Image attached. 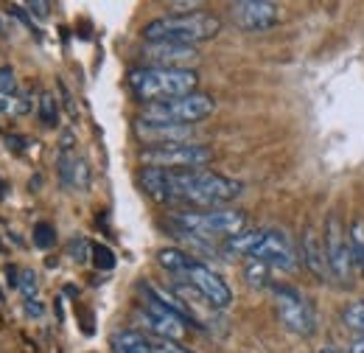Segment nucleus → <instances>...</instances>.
Here are the masks:
<instances>
[{"label":"nucleus","instance_id":"obj_13","mask_svg":"<svg viewBox=\"0 0 364 353\" xmlns=\"http://www.w3.org/2000/svg\"><path fill=\"white\" fill-rule=\"evenodd\" d=\"M56 166H59V179H62L65 188H73V191H87L90 188V166H87L85 157L76 154L70 135H65V143H62Z\"/></svg>","mask_w":364,"mask_h":353},{"label":"nucleus","instance_id":"obj_14","mask_svg":"<svg viewBox=\"0 0 364 353\" xmlns=\"http://www.w3.org/2000/svg\"><path fill=\"white\" fill-rule=\"evenodd\" d=\"M146 59L151 62V68L188 70V62H196L199 53H196V48H185V45L149 43L146 45Z\"/></svg>","mask_w":364,"mask_h":353},{"label":"nucleus","instance_id":"obj_27","mask_svg":"<svg viewBox=\"0 0 364 353\" xmlns=\"http://www.w3.org/2000/svg\"><path fill=\"white\" fill-rule=\"evenodd\" d=\"M17 82H14V70L11 68H0V95H14Z\"/></svg>","mask_w":364,"mask_h":353},{"label":"nucleus","instance_id":"obj_26","mask_svg":"<svg viewBox=\"0 0 364 353\" xmlns=\"http://www.w3.org/2000/svg\"><path fill=\"white\" fill-rule=\"evenodd\" d=\"M90 253H92V244H87V238H82V236H76V238L70 241V255L76 258V264H85Z\"/></svg>","mask_w":364,"mask_h":353},{"label":"nucleus","instance_id":"obj_22","mask_svg":"<svg viewBox=\"0 0 364 353\" xmlns=\"http://www.w3.org/2000/svg\"><path fill=\"white\" fill-rule=\"evenodd\" d=\"M342 320L350 331H359L364 337V303L362 300H353V303H345L342 309Z\"/></svg>","mask_w":364,"mask_h":353},{"label":"nucleus","instance_id":"obj_21","mask_svg":"<svg viewBox=\"0 0 364 353\" xmlns=\"http://www.w3.org/2000/svg\"><path fill=\"white\" fill-rule=\"evenodd\" d=\"M244 278H247L250 286H267V283H269V264L250 258V261L244 264Z\"/></svg>","mask_w":364,"mask_h":353},{"label":"nucleus","instance_id":"obj_20","mask_svg":"<svg viewBox=\"0 0 364 353\" xmlns=\"http://www.w3.org/2000/svg\"><path fill=\"white\" fill-rule=\"evenodd\" d=\"M348 247H350L353 264H362V258H364V219H356L353 224H350V233H348Z\"/></svg>","mask_w":364,"mask_h":353},{"label":"nucleus","instance_id":"obj_33","mask_svg":"<svg viewBox=\"0 0 364 353\" xmlns=\"http://www.w3.org/2000/svg\"><path fill=\"white\" fill-rule=\"evenodd\" d=\"M319 353H339V351H333V348H322Z\"/></svg>","mask_w":364,"mask_h":353},{"label":"nucleus","instance_id":"obj_16","mask_svg":"<svg viewBox=\"0 0 364 353\" xmlns=\"http://www.w3.org/2000/svg\"><path fill=\"white\" fill-rule=\"evenodd\" d=\"M303 264L306 269H311L317 278H325L328 275V261H325V250L317 244V236L314 230H303Z\"/></svg>","mask_w":364,"mask_h":353},{"label":"nucleus","instance_id":"obj_29","mask_svg":"<svg viewBox=\"0 0 364 353\" xmlns=\"http://www.w3.org/2000/svg\"><path fill=\"white\" fill-rule=\"evenodd\" d=\"M43 303H40V300H26V314H28V317H40V314H43Z\"/></svg>","mask_w":364,"mask_h":353},{"label":"nucleus","instance_id":"obj_9","mask_svg":"<svg viewBox=\"0 0 364 353\" xmlns=\"http://www.w3.org/2000/svg\"><path fill=\"white\" fill-rule=\"evenodd\" d=\"M272 295H274V306H277L280 322L289 331L300 334V337H311L314 334V311L309 306V300L297 289L280 286V283L272 286Z\"/></svg>","mask_w":364,"mask_h":353},{"label":"nucleus","instance_id":"obj_31","mask_svg":"<svg viewBox=\"0 0 364 353\" xmlns=\"http://www.w3.org/2000/svg\"><path fill=\"white\" fill-rule=\"evenodd\" d=\"M350 353H364V337H359V339L350 345Z\"/></svg>","mask_w":364,"mask_h":353},{"label":"nucleus","instance_id":"obj_17","mask_svg":"<svg viewBox=\"0 0 364 353\" xmlns=\"http://www.w3.org/2000/svg\"><path fill=\"white\" fill-rule=\"evenodd\" d=\"M112 351L115 353H154L151 342L137 331H118L112 334Z\"/></svg>","mask_w":364,"mask_h":353},{"label":"nucleus","instance_id":"obj_23","mask_svg":"<svg viewBox=\"0 0 364 353\" xmlns=\"http://www.w3.org/2000/svg\"><path fill=\"white\" fill-rule=\"evenodd\" d=\"M34 244H37L40 250H50V247L56 244V227L48 224V221H37V224H34Z\"/></svg>","mask_w":364,"mask_h":353},{"label":"nucleus","instance_id":"obj_3","mask_svg":"<svg viewBox=\"0 0 364 353\" xmlns=\"http://www.w3.org/2000/svg\"><path fill=\"white\" fill-rule=\"evenodd\" d=\"M129 90L135 93V98L146 104H160V101H171L180 95L196 93V73L193 70H166V68H135L129 76Z\"/></svg>","mask_w":364,"mask_h":353},{"label":"nucleus","instance_id":"obj_15","mask_svg":"<svg viewBox=\"0 0 364 353\" xmlns=\"http://www.w3.org/2000/svg\"><path fill=\"white\" fill-rule=\"evenodd\" d=\"M137 135L143 140H163L166 143H193V130L191 127H174V124H149V121H135Z\"/></svg>","mask_w":364,"mask_h":353},{"label":"nucleus","instance_id":"obj_5","mask_svg":"<svg viewBox=\"0 0 364 353\" xmlns=\"http://www.w3.org/2000/svg\"><path fill=\"white\" fill-rule=\"evenodd\" d=\"M174 227L188 236H202V238H232L244 233L247 216L241 211L230 208H210V211H182L174 214Z\"/></svg>","mask_w":364,"mask_h":353},{"label":"nucleus","instance_id":"obj_30","mask_svg":"<svg viewBox=\"0 0 364 353\" xmlns=\"http://www.w3.org/2000/svg\"><path fill=\"white\" fill-rule=\"evenodd\" d=\"M26 9L28 11H37V17H48V3H26Z\"/></svg>","mask_w":364,"mask_h":353},{"label":"nucleus","instance_id":"obj_11","mask_svg":"<svg viewBox=\"0 0 364 353\" xmlns=\"http://www.w3.org/2000/svg\"><path fill=\"white\" fill-rule=\"evenodd\" d=\"M230 17L244 31H269L283 20V9L269 0H241L230 6Z\"/></svg>","mask_w":364,"mask_h":353},{"label":"nucleus","instance_id":"obj_18","mask_svg":"<svg viewBox=\"0 0 364 353\" xmlns=\"http://www.w3.org/2000/svg\"><path fill=\"white\" fill-rule=\"evenodd\" d=\"M157 261H160L163 269H168L171 275H185V272H188V266L193 264V258H191V255H185L182 250H174V247L160 250V253H157Z\"/></svg>","mask_w":364,"mask_h":353},{"label":"nucleus","instance_id":"obj_10","mask_svg":"<svg viewBox=\"0 0 364 353\" xmlns=\"http://www.w3.org/2000/svg\"><path fill=\"white\" fill-rule=\"evenodd\" d=\"M325 261H328V272L345 286L350 280L353 272V255L348 247V236L342 230L339 216H331L325 224Z\"/></svg>","mask_w":364,"mask_h":353},{"label":"nucleus","instance_id":"obj_7","mask_svg":"<svg viewBox=\"0 0 364 353\" xmlns=\"http://www.w3.org/2000/svg\"><path fill=\"white\" fill-rule=\"evenodd\" d=\"M143 166L149 169H166V172H196L213 160V149L202 143H160L146 152H140Z\"/></svg>","mask_w":364,"mask_h":353},{"label":"nucleus","instance_id":"obj_25","mask_svg":"<svg viewBox=\"0 0 364 353\" xmlns=\"http://www.w3.org/2000/svg\"><path fill=\"white\" fill-rule=\"evenodd\" d=\"M17 289L26 295V300H34V295H37V275L31 272V269H23L20 272V280H17Z\"/></svg>","mask_w":364,"mask_h":353},{"label":"nucleus","instance_id":"obj_19","mask_svg":"<svg viewBox=\"0 0 364 353\" xmlns=\"http://www.w3.org/2000/svg\"><path fill=\"white\" fill-rule=\"evenodd\" d=\"M37 115H40L43 127H48V130H53V127H56V121H59V104H56V98H53L50 93H43V95H40Z\"/></svg>","mask_w":364,"mask_h":353},{"label":"nucleus","instance_id":"obj_2","mask_svg":"<svg viewBox=\"0 0 364 353\" xmlns=\"http://www.w3.org/2000/svg\"><path fill=\"white\" fill-rule=\"evenodd\" d=\"M222 31V20L210 11H193V14H166L143 28L146 43H166V45H185L193 48L199 43L213 40Z\"/></svg>","mask_w":364,"mask_h":353},{"label":"nucleus","instance_id":"obj_12","mask_svg":"<svg viewBox=\"0 0 364 353\" xmlns=\"http://www.w3.org/2000/svg\"><path fill=\"white\" fill-rule=\"evenodd\" d=\"M185 278H188V283H191L213 309H228L230 303H232V292H230V286L225 283V278L216 275L210 266L193 261V264L188 266Z\"/></svg>","mask_w":364,"mask_h":353},{"label":"nucleus","instance_id":"obj_6","mask_svg":"<svg viewBox=\"0 0 364 353\" xmlns=\"http://www.w3.org/2000/svg\"><path fill=\"white\" fill-rule=\"evenodd\" d=\"M216 110L213 95L208 93H191V95H180L171 101H160V104H149L140 115V121L149 124H174V127H188L196 121H205L210 112Z\"/></svg>","mask_w":364,"mask_h":353},{"label":"nucleus","instance_id":"obj_1","mask_svg":"<svg viewBox=\"0 0 364 353\" xmlns=\"http://www.w3.org/2000/svg\"><path fill=\"white\" fill-rule=\"evenodd\" d=\"M140 185L160 205L185 202L202 211L222 208L235 196H241L244 191L238 179H230L216 172H166V169H149V166L140 169Z\"/></svg>","mask_w":364,"mask_h":353},{"label":"nucleus","instance_id":"obj_28","mask_svg":"<svg viewBox=\"0 0 364 353\" xmlns=\"http://www.w3.org/2000/svg\"><path fill=\"white\" fill-rule=\"evenodd\" d=\"M151 348H154V353H193L180 342H174V339H154Z\"/></svg>","mask_w":364,"mask_h":353},{"label":"nucleus","instance_id":"obj_24","mask_svg":"<svg viewBox=\"0 0 364 353\" xmlns=\"http://www.w3.org/2000/svg\"><path fill=\"white\" fill-rule=\"evenodd\" d=\"M92 264L95 269H104V272H109L112 266H115V253L107 247V244H92Z\"/></svg>","mask_w":364,"mask_h":353},{"label":"nucleus","instance_id":"obj_32","mask_svg":"<svg viewBox=\"0 0 364 353\" xmlns=\"http://www.w3.org/2000/svg\"><path fill=\"white\" fill-rule=\"evenodd\" d=\"M3 196H6V182L0 179V199H3Z\"/></svg>","mask_w":364,"mask_h":353},{"label":"nucleus","instance_id":"obj_4","mask_svg":"<svg viewBox=\"0 0 364 353\" xmlns=\"http://www.w3.org/2000/svg\"><path fill=\"white\" fill-rule=\"evenodd\" d=\"M228 247L232 253H241L247 258L264 261V264L277 266V269H294L297 266L291 241L286 238V233H277V230H244V233L230 238Z\"/></svg>","mask_w":364,"mask_h":353},{"label":"nucleus","instance_id":"obj_34","mask_svg":"<svg viewBox=\"0 0 364 353\" xmlns=\"http://www.w3.org/2000/svg\"><path fill=\"white\" fill-rule=\"evenodd\" d=\"M362 269H364V258H362Z\"/></svg>","mask_w":364,"mask_h":353},{"label":"nucleus","instance_id":"obj_8","mask_svg":"<svg viewBox=\"0 0 364 353\" xmlns=\"http://www.w3.org/2000/svg\"><path fill=\"white\" fill-rule=\"evenodd\" d=\"M140 292H143V317H146V322H149V328L160 337V339H180L182 334H185V328H188V320L177 314V311L171 309L160 295H157V286H151V283H143L140 286Z\"/></svg>","mask_w":364,"mask_h":353}]
</instances>
